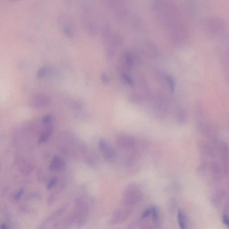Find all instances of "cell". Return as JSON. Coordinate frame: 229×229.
<instances>
[{
  "label": "cell",
  "instance_id": "30bf717a",
  "mask_svg": "<svg viewBox=\"0 0 229 229\" xmlns=\"http://www.w3.org/2000/svg\"><path fill=\"white\" fill-rule=\"evenodd\" d=\"M52 128H49L46 129V130L42 133L39 138L38 142L40 143H43L45 142L50 136L52 133Z\"/></svg>",
  "mask_w": 229,
  "mask_h": 229
},
{
  "label": "cell",
  "instance_id": "ffe728a7",
  "mask_svg": "<svg viewBox=\"0 0 229 229\" xmlns=\"http://www.w3.org/2000/svg\"><path fill=\"white\" fill-rule=\"evenodd\" d=\"M1 229H8V226L5 223H3L2 224L1 227Z\"/></svg>",
  "mask_w": 229,
  "mask_h": 229
},
{
  "label": "cell",
  "instance_id": "5b68a950",
  "mask_svg": "<svg viewBox=\"0 0 229 229\" xmlns=\"http://www.w3.org/2000/svg\"><path fill=\"white\" fill-rule=\"evenodd\" d=\"M199 148L201 151L204 154L211 157H215V156L216 153L214 147L208 143L205 142H201L199 145Z\"/></svg>",
  "mask_w": 229,
  "mask_h": 229
},
{
  "label": "cell",
  "instance_id": "7c38bea8",
  "mask_svg": "<svg viewBox=\"0 0 229 229\" xmlns=\"http://www.w3.org/2000/svg\"><path fill=\"white\" fill-rule=\"evenodd\" d=\"M107 143L103 140H101L99 142V148L103 152L105 149L108 147Z\"/></svg>",
  "mask_w": 229,
  "mask_h": 229
},
{
  "label": "cell",
  "instance_id": "ba28073f",
  "mask_svg": "<svg viewBox=\"0 0 229 229\" xmlns=\"http://www.w3.org/2000/svg\"><path fill=\"white\" fill-rule=\"evenodd\" d=\"M176 118L179 123L183 124L186 121L187 119V114L186 112L183 109H179L176 113Z\"/></svg>",
  "mask_w": 229,
  "mask_h": 229
},
{
  "label": "cell",
  "instance_id": "2e32d148",
  "mask_svg": "<svg viewBox=\"0 0 229 229\" xmlns=\"http://www.w3.org/2000/svg\"><path fill=\"white\" fill-rule=\"evenodd\" d=\"M222 221L223 224L229 229V218L227 215H222Z\"/></svg>",
  "mask_w": 229,
  "mask_h": 229
},
{
  "label": "cell",
  "instance_id": "3957f363",
  "mask_svg": "<svg viewBox=\"0 0 229 229\" xmlns=\"http://www.w3.org/2000/svg\"><path fill=\"white\" fill-rule=\"evenodd\" d=\"M117 142L120 147L124 149H130L135 146V139L128 135H120L117 139Z\"/></svg>",
  "mask_w": 229,
  "mask_h": 229
},
{
  "label": "cell",
  "instance_id": "9a60e30c",
  "mask_svg": "<svg viewBox=\"0 0 229 229\" xmlns=\"http://www.w3.org/2000/svg\"><path fill=\"white\" fill-rule=\"evenodd\" d=\"M56 182H57V180L55 178L51 179L47 184V189H52L56 184Z\"/></svg>",
  "mask_w": 229,
  "mask_h": 229
},
{
  "label": "cell",
  "instance_id": "6da1fadb",
  "mask_svg": "<svg viewBox=\"0 0 229 229\" xmlns=\"http://www.w3.org/2000/svg\"><path fill=\"white\" fill-rule=\"evenodd\" d=\"M220 155L222 163V169L224 174L229 177V145L226 142L221 143L219 146Z\"/></svg>",
  "mask_w": 229,
  "mask_h": 229
},
{
  "label": "cell",
  "instance_id": "8fae6325",
  "mask_svg": "<svg viewBox=\"0 0 229 229\" xmlns=\"http://www.w3.org/2000/svg\"><path fill=\"white\" fill-rule=\"evenodd\" d=\"M151 216V207L145 209L142 214V219L150 218Z\"/></svg>",
  "mask_w": 229,
  "mask_h": 229
},
{
  "label": "cell",
  "instance_id": "5bb4252c",
  "mask_svg": "<svg viewBox=\"0 0 229 229\" xmlns=\"http://www.w3.org/2000/svg\"><path fill=\"white\" fill-rule=\"evenodd\" d=\"M122 76H123L124 79L126 81V82H127L129 85L131 86H134V82H133V80L129 76H128V75L124 74L122 75Z\"/></svg>",
  "mask_w": 229,
  "mask_h": 229
},
{
  "label": "cell",
  "instance_id": "7a4b0ae2",
  "mask_svg": "<svg viewBox=\"0 0 229 229\" xmlns=\"http://www.w3.org/2000/svg\"><path fill=\"white\" fill-rule=\"evenodd\" d=\"M139 190L137 186L131 185L127 188L125 194V204L127 205H132L138 200L141 195Z\"/></svg>",
  "mask_w": 229,
  "mask_h": 229
},
{
  "label": "cell",
  "instance_id": "52a82bcc",
  "mask_svg": "<svg viewBox=\"0 0 229 229\" xmlns=\"http://www.w3.org/2000/svg\"><path fill=\"white\" fill-rule=\"evenodd\" d=\"M177 221L180 229H188L186 215L181 209H179L177 211Z\"/></svg>",
  "mask_w": 229,
  "mask_h": 229
},
{
  "label": "cell",
  "instance_id": "e0dca14e",
  "mask_svg": "<svg viewBox=\"0 0 229 229\" xmlns=\"http://www.w3.org/2000/svg\"><path fill=\"white\" fill-rule=\"evenodd\" d=\"M167 80L171 91H173L175 89V83H174L173 78L171 77H168Z\"/></svg>",
  "mask_w": 229,
  "mask_h": 229
},
{
  "label": "cell",
  "instance_id": "8992f818",
  "mask_svg": "<svg viewBox=\"0 0 229 229\" xmlns=\"http://www.w3.org/2000/svg\"><path fill=\"white\" fill-rule=\"evenodd\" d=\"M65 167V163L62 158L59 157L55 156L53 157L49 166L51 170H58L63 169Z\"/></svg>",
  "mask_w": 229,
  "mask_h": 229
},
{
  "label": "cell",
  "instance_id": "9c48e42d",
  "mask_svg": "<svg viewBox=\"0 0 229 229\" xmlns=\"http://www.w3.org/2000/svg\"><path fill=\"white\" fill-rule=\"evenodd\" d=\"M103 152L104 153L105 158L107 160H112L115 157L116 153L115 150L112 147L108 146Z\"/></svg>",
  "mask_w": 229,
  "mask_h": 229
},
{
  "label": "cell",
  "instance_id": "277c9868",
  "mask_svg": "<svg viewBox=\"0 0 229 229\" xmlns=\"http://www.w3.org/2000/svg\"><path fill=\"white\" fill-rule=\"evenodd\" d=\"M209 170L211 174L215 179H220L221 178L222 169L219 164L216 161L211 162L209 164Z\"/></svg>",
  "mask_w": 229,
  "mask_h": 229
},
{
  "label": "cell",
  "instance_id": "d6986e66",
  "mask_svg": "<svg viewBox=\"0 0 229 229\" xmlns=\"http://www.w3.org/2000/svg\"><path fill=\"white\" fill-rule=\"evenodd\" d=\"M126 58L127 63L129 65H131V64H132V59L131 56H130V55L128 54L126 55Z\"/></svg>",
  "mask_w": 229,
  "mask_h": 229
},
{
  "label": "cell",
  "instance_id": "4fadbf2b",
  "mask_svg": "<svg viewBox=\"0 0 229 229\" xmlns=\"http://www.w3.org/2000/svg\"><path fill=\"white\" fill-rule=\"evenodd\" d=\"M24 189H20L18 190L14 196V198L15 200H19L21 197H22L23 195L24 194Z\"/></svg>",
  "mask_w": 229,
  "mask_h": 229
},
{
  "label": "cell",
  "instance_id": "ac0fdd59",
  "mask_svg": "<svg viewBox=\"0 0 229 229\" xmlns=\"http://www.w3.org/2000/svg\"><path fill=\"white\" fill-rule=\"evenodd\" d=\"M52 119V115L49 114L44 116L42 119V121L43 123H48L50 122Z\"/></svg>",
  "mask_w": 229,
  "mask_h": 229
}]
</instances>
